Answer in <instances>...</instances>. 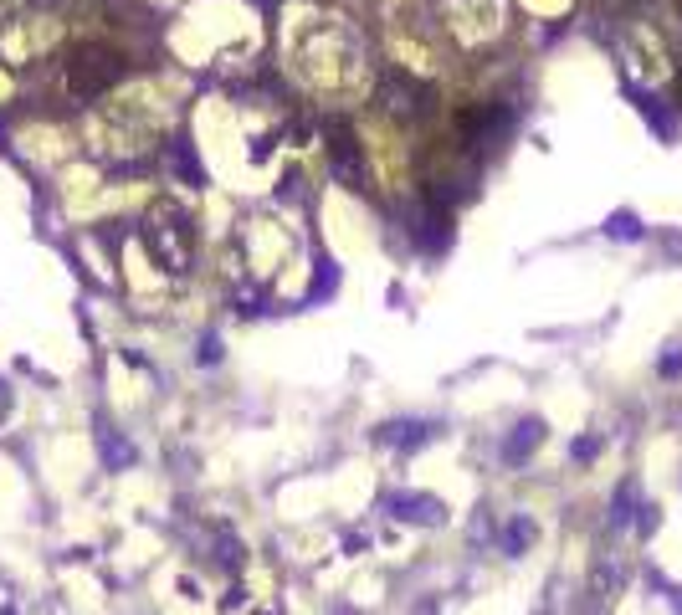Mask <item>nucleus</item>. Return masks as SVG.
<instances>
[{"label":"nucleus","mask_w":682,"mask_h":615,"mask_svg":"<svg viewBox=\"0 0 682 615\" xmlns=\"http://www.w3.org/2000/svg\"><path fill=\"white\" fill-rule=\"evenodd\" d=\"M605 237H616V241H641V221H636L631 210H616V216L605 221Z\"/></svg>","instance_id":"1a4fd4ad"},{"label":"nucleus","mask_w":682,"mask_h":615,"mask_svg":"<svg viewBox=\"0 0 682 615\" xmlns=\"http://www.w3.org/2000/svg\"><path fill=\"white\" fill-rule=\"evenodd\" d=\"M595 452H601V442H595V436H585V442H575V446H570V457H575V461H595Z\"/></svg>","instance_id":"f8f14e48"},{"label":"nucleus","mask_w":682,"mask_h":615,"mask_svg":"<svg viewBox=\"0 0 682 615\" xmlns=\"http://www.w3.org/2000/svg\"><path fill=\"white\" fill-rule=\"evenodd\" d=\"M149 252L170 272H185L191 267V252H195L191 221H185L180 210H154V216H149Z\"/></svg>","instance_id":"f257e3e1"},{"label":"nucleus","mask_w":682,"mask_h":615,"mask_svg":"<svg viewBox=\"0 0 682 615\" xmlns=\"http://www.w3.org/2000/svg\"><path fill=\"white\" fill-rule=\"evenodd\" d=\"M385 513L400 523H416V528H436L446 523V503L442 498H431V492H390L385 498Z\"/></svg>","instance_id":"f03ea898"},{"label":"nucleus","mask_w":682,"mask_h":615,"mask_svg":"<svg viewBox=\"0 0 682 615\" xmlns=\"http://www.w3.org/2000/svg\"><path fill=\"white\" fill-rule=\"evenodd\" d=\"M631 98H636V108H641V118L657 128V139H672V134H677V128H672V118L662 113V103H657L651 93H636V88H631Z\"/></svg>","instance_id":"6e6552de"},{"label":"nucleus","mask_w":682,"mask_h":615,"mask_svg":"<svg viewBox=\"0 0 682 615\" xmlns=\"http://www.w3.org/2000/svg\"><path fill=\"white\" fill-rule=\"evenodd\" d=\"M103 461H108V467H128V461H134V446H128L124 436H113V431H103Z\"/></svg>","instance_id":"9d476101"},{"label":"nucleus","mask_w":682,"mask_h":615,"mask_svg":"<svg viewBox=\"0 0 682 615\" xmlns=\"http://www.w3.org/2000/svg\"><path fill=\"white\" fill-rule=\"evenodd\" d=\"M118 72H124V67H113V51H82V67L72 62V93L93 98V93H103Z\"/></svg>","instance_id":"7ed1b4c3"},{"label":"nucleus","mask_w":682,"mask_h":615,"mask_svg":"<svg viewBox=\"0 0 682 615\" xmlns=\"http://www.w3.org/2000/svg\"><path fill=\"white\" fill-rule=\"evenodd\" d=\"M544 431H549L544 426V415H524L519 426L508 431V442H503V467H524V461L544 446Z\"/></svg>","instance_id":"20e7f679"},{"label":"nucleus","mask_w":682,"mask_h":615,"mask_svg":"<svg viewBox=\"0 0 682 615\" xmlns=\"http://www.w3.org/2000/svg\"><path fill=\"white\" fill-rule=\"evenodd\" d=\"M534 538H539V523L528 518V513H519V518L508 523V534H503V554H513V559H519V554H524Z\"/></svg>","instance_id":"0eeeda50"},{"label":"nucleus","mask_w":682,"mask_h":615,"mask_svg":"<svg viewBox=\"0 0 682 615\" xmlns=\"http://www.w3.org/2000/svg\"><path fill=\"white\" fill-rule=\"evenodd\" d=\"M662 375H682V354H667V359H662Z\"/></svg>","instance_id":"ddd939ff"},{"label":"nucleus","mask_w":682,"mask_h":615,"mask_svg":"<svg viewBox=\"0 0 682 615\" xmlns=\"http://www.w3.org/2000/svg\"><path fill=\"white\" fill-rule=\"evenodd\" d=\"M436 436V421H390V426H380V442L385 446H400V452H421V446Z\"/></svg>","instance_id":"39448f33"},{"label":"nucleus","mask_w":682,"mask_h":615,"mask_svg":"<svg viewBox=\"0 0 682 615\" xmlns=\"http://www.w3.org/2000/svg\"><path fill=\"white\" fill-rule=\"evenodd\" d=\"M339 293V262L329 252H313V287H308V303H329Z\"/></svg>","instance_id":"423d86ee"},{"label":"nucleus","mask_w":682,"mask_h":615,"mask_svg":"<svg viewBox=\"0 0 682 615\" xmlns=\"http://www.w3.org/2000/svg\"><path fill=\"white\" fill-rule=\"evenodd\" d=\"M195 364H221V339H216V333H206V339H201V349H195Z\"/></svg>","instance_id":"9b49d317"}]
</instances>
